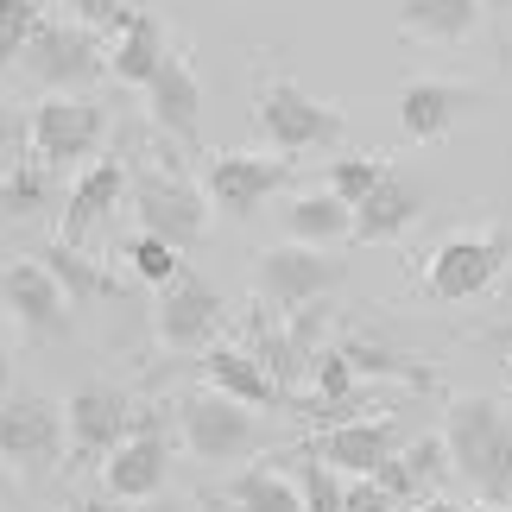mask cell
<instances>
[{
	"instance_id": "4fadbf2b",
	"label": "cell",
	"mask_w": 512,
	"mask_h": 512,
	"mask_svg": "<svg viewBox=\"0 0 512 512\" xmlns=\"http://www.w3.org/2000/svg\"><path fill=\"white\" fill-rule=\"evenodd\" d=\"M405 449V430L399 418H348V424H329L310 456L323 468H336L342 481H380V468Z\"/></svg>"
},
{
	"instance_id": "603a6c76",
	"label": "cell",
	"mask_w": 512,
	"mask_h": 512,
	"mask_svg": "<svg viewBox=\"0 0 512 512\" xmlns=\"http://www.w3.org/2000/svg\"><path fill=\"white\" fill-rule=\"evenodd\" d=\"M171 64V51H165V26L152 13H133L127 19V32L108 45V70L121 76L127 89H152V76H159Z\"/></svg>"
},
{
	"instance_id": "f35d334b",
	"label": "cell",
	"mask_w": 512,
	"mask_h": 512,
	"mask_svg": "<svg viewBox=\"0 0 512 512\" xmlns=\"http://www.w3.org/2000/svg\"><path fill=\"white\" fill-rule=\"evenodd\" d=\"M418 512H468V506H456V500H443V494H437V500H424Z\"/></svg>"
},
{
	"instance_id": "ac0fdd59",
	"label": "cell",
	"mask_w": 512,
	"mask_h": 512,
	"mask_svg": "<svg viewBox=\"0 0 512 512\" xmlns=\"http://www.w3.org/2000/svg\"><path fill=\"white\" fill-rule=\"evenodd\" d=\"M279 228H285V241H298V247H323V253H329V247L354 241V209L342 203V196H329V190L317 184V190L285 196Z\"/></svg>"
},
{
	"instance_id": "74e56055",
	"label": "cell",
	"mask_w": 512,
	"mask_h": 512,
	"mask_svg": "<svg viewBox=\"0 0 512 512\" xmlns=\"http://www.w3.org/2000/svg\"><path fill=\"white\" fill-rule=\"evenodd\" d=\"M133 512H196V500H184V494H152V500H140Z\"/></svg>"
},
{
	"instance_id": "52a82bcc",
	"label": "cell",
	"mask_w": 512,
	"mask_h": 512,
	"mask_svg": "<svg viewBox=\"0 0 512 512\" xmlns=\"http://www.w3.org/2000/svg\"><path fill=\"white\" fill-rule=\"evenodd\" d=\"M285 184H291V159H279V152H215L203 165V196L228 222H253Z\"/></svg>"
},
{
	"instance_id": "ffe728a7",
	"label": "cell",
	"mask_w": 512,
	"mask_h": 512,
	"mask_svg": "<svg viewBox=\"0 0 512 512\" xmlns=\"http://www.w3.org/2000/svg\"><path fill=\"white\" fill-rule=\"evenodd\" d=\"M418 215H424V184H411V177L392 171L386 184L373 190L361 209H354V241H361V247L399 241L405 228H418Z\"/></svg>"
},
{
	"instance_id": "4dcf8cb0",
	"label": "cell",
	"mask_w": 512,
	"mask_h": 512,
	"mask_svg": "<svg viewBox=\"0 0 512 512\" xmlns=\"http://www.w3.org/2000/svg\"><path fill=\"white\" fill-rule=\"evenodd\" d=\"M38 26H45V19H38V0H0V70L26 57Z\"/></svg>"
},
{
	"instance_id": "44dd1931",
	"label": "cell",
	"mask_w": 512,
	"mask_h": 512,
	"mask_svg": "<svg viewBox=\"0 0 512 512\" xmlns=\"http://www.w3.org/2000/svg\"><path fill=\"white\" fill-rule=\"evenodd\" d=\"M146 114L171 133V140H196V114H203V83H196V70L184 64V57H171V64L152 76V89H146Z\"/></svg>"
},
{
	"instance_id": "2e32d148",
	"label": "cell",
	"mask_w": 512,
	"mask_h": 512,
	"mask_svg": "<svg viewBox=\"0 0 512 512\" xmlns=\"http://www.w3.org/2000/svg\"><path fill=\"white\" fill-rule=\"evenodd\" d=\"M475 108V89L468 83H437V76H418V83L399 89V133L418 146H437L456 133V121Z\"/></svg>"
},
{
	"instance_id": "277c9868",
	"label": "cell",
	"mask_w": 512,
	"mask_h": 512,
	"mask_svg": "<svg viewBox=\"0 0 512 512\" xmlns=\"http://www.w3.org/2000/svg\"><path fill=\"white\" fill-rule=\"evenodd\" d=\"M19 70L32 76L45 95H83L89 83H102L108 70V45L83 26H70V19H45V26L32 32L26 57H19Z\"/></svg>"
},
{
	"instance_id": "9c48e42d",
	"label": "cell",
	"mask_w": 512,
	"mask_h": 512,
	"mask_svg": "<svg viewBox=\"0 0 512 512\" xmlns=\"http://www.w3.org/2000/svg\"><path fill=\"white\" fill-rule=\"evenodd\" d=\"M133 215H140V234H159L177 253L209 234V196L177 171H133Z\"/></svg>"
},
{
	"instance_id": "7402d4cb",
	"label": "cell",
	"mask_w": 512,
	"mask_h": 512,
	"mask_svg": "<svg viewBox=\"0 0 512 512\" xmlns=\"http://www.w3.org/2000/svg\"><path fill=\"white\" fill-rule=\"evenodd\" d=\"M121 190H127V165L121 159H102V165H89L83 177H76L70 196H64V247L83 241V234L121 203Z\"/></svg>"
},
{
	"instance_id": "5bb4252c",
	"label": "cell",
	"mask_w": 512,
	"mask_h": 512,
	"mask_svg": "<svg viewBox=\"0 0 512 512\" xmlns=\"http://www.w3.org/2000/svg\"><path fill=\"white\" fill-rule=\"evenodd\" d=\"M165 475H171V437L152 418L133 424V437L102 462V487H108L114 500H127V506L165 494Z\"/></svg>"
},
{
	"instance_id": "d6a6232c",
	"label": "cell",
	"mask_w": 512,
	"mask_h": 512,
	"mask_svg": "<svg viewBox=\"0 0 512 512\" xmlns=\"http://www.w3.org/2000/svg\"><path fill=\"white\" fill-rule=\"evenodd\" d=\"M342 354L354 361V373H392V380H411V386L430 380L418 361H405V354H392V348H380V342H342Z\"/></svg>"
},
{
	"instance_id": "836d02e7",
	"label": "cell",
	"mask_w": 512,
	"mask_h": 512,
	"mask_svg": "<svg viewBox=\"0 0 512 512\" xmlns=\"http://www.w3.org/2000/svg\"><path fill=\"white\" fill-rule=\"evenodd\" d=\"M298 487H304V506H310V512H342V500H348V481L336 475V468H323L317 456H304Z\"/></svg>"
},
{
	"instance_id": "83f0119b",
	"label": "cell",
	"mask_w": 512,
	"mask_h": 512,
	"mask_svg": "<svg viewBox=\"0 0 512 512\" xmlns=\"http://www.w3.org/2000/svg\"><path fill=\"white\" fill-rule=\"evenodd\" d=\"M127 266H133V279L152 285V291H171L177 279H184V253H177L171 241H159V234H133V247H127Z\"/></svg>"
},
{
	"instance_id": "7bdbcfd3",
	"label": "cell",
	"mask_w": 512,
	"mask_h": 512,
	"mask_svg": "<svg viewBox=\"0 0 512 512\" xmlns=\"http://www.w3.org/2000/svg\"><path fill=\"white\" fill-rule=\"evenodd\" d=\"M468 512H500V506H468Z\"/></svg>"
},
{
	"instance_id": "d4e9b609",
	"label": "cell",
	"mask_w": 512,
	"mask_h": 512,
	"mask_svg": "<svg viewBox=\"0 0 512 512\" xmlns=\"http://www.w3.org/2000/svg\"><path fill=\"white\" fill-rule=\"evenodd\" d=\"M228 506L234 512H310L304 506V487L272 475V468H247V475L228 481Z\"/></svg>"
},
{
	"instance_id": "7c38bea8",
	"label": "cell",
	"mask_w": 512,
	"mask_h": 512,
	"mask_svg": "<svg viewBox=\"0 0 512 512\" xmlns=\"http://www.w3.org/2000/svg\"><path fill=\"white\" fill-rule=\"evenodd\" d=\"M222 323H228V304L222 291L203 285L196 272H184L171 291H159V304H152V336L177 354H209L222 342Z\"/></svg>"
},
{
	"instance_id": "e575fe53",
	"label": "cell",
	"mask_w": 512,
	"mask_h": 512,
	"mask_svg": "<svg viewBox=\"0 0 512 512\" xmlns=\"http://www.w3.org/2000/svg\"><path fill=\"white\" fill-rule=\"evenodd\" d=\"M45 266L57 272V279H64V291H70V298H76V291H108V279H102V272H89V260H76L70 247H51V253H45Z\"/></svg>"
},
{
	"instance_id": "1f68e13d",
	"label": "cell",
	"mask_w": 512,
	"mask_h": 512,
	"mask_svg": "<svg viewBox=\"0 0 512 512\" xmlns=\"http://www.w3.org/2000/svg\"><path fill=\"white\" fill-rule=\"evenodd\" d=\"M329 323H336V304H304V310H291L285 317V336H291V348H298V361L310 367L323 354V336H329Z\"/></svg>"
},
{
	"instance_id": "d6986e66",
	"label": "cell",
	"mask_w": 512,
	"mask_h": 512,
	"mask_svg": "<svg viewBox=\"0 0 512 512\" xmlns=\"http://www.w3.org/2000/svg\"><path fill=\"white\" fill-rule=\"evenodd\" d=\"M456 475V468H449V443H443V430L437 437H418V443H405L399 456H392L386 468H380V487L392 500H411V506H424V500H437V487Z\"/></svg>"
},
{
	"instance_id": "8fae6325",
	"label": "cell",
	"mask_w": 512,
	"mask_h": 512,
	"mask_svg": "<svg viewBox=\"0 0 512 512\" xmlns=\"http://www.w3.org/2000/svg\"><path fill=\"white\" fill-rule=\"evenodd\" d=\"M70 449V418L64 405L38 399H0V462L7 468H26V475H45V468Z\"/></svg>"
},
{
	"instance_id": "60d3db41",
	"label": "cell",
	"mask_w": 512,
	"mask_h": 512,
	"mask_svg": "<svg viewBox=\"0 0 512 512\" xmlns=\"http://www.w3.org/2000/svg\"><path fill=\"white\" fill-rule=\"evenodd\" d=\"M0 399H7V348H0Z\"/></svg>"
},
{
	"instance_id": "ee69618b",
	"label": "cell",
	"mask_w": 512,
	"mask_h": 512,
	"mask_svg": "<svg viewBox=\"0 0 512 512\" xmlns=\"http://www.w3.org/2000/svg\"><path fill=\"white\" fill-rule=\"evenodd\" d=\"M0 184H7V159H0Z\"/></svg>"
},
{
	"instance_id": "7a4b0ae2",
	"label": "cell",
	"mask_w": 512,
	"mask_h": 512,
	"mask_svg": "<svg viewBox=\"0 0 512 512\" xmlns=\"http://www.w3.org/2000/svg\"><path fill=\"white\" fill-rule=\"evenodd\" d=\"M177 437H184V449L203 468H234V462H247V456L266 449V424H260V411L196 386V392L177 399Z\"/></svg>"
},
{
	"instance_id": "30bf717a",
	"label": "cell",
	"mask_w": 512,
	"mask_h": 512,
	"mask_svg": "<svg viewBox=\"0 0 512 512\" xmlns=\"http://www.w3.org/2000/svg\"><path fill=\"white\" fill-rule=\"evenodd\" d=\"M102 140H108V108L89 102V95H45V102L32 108V152H38L45 171L95 159Z\"/></svg>"
},
{
	"instance_id": "ba28073f",
	"label": "cell",
	"mask_w": 512,
	"mask_h": 512,
	"mask_svg": "<svg viewBox=\"0 0 512 512\" xmlns=\"http://www.w3.org/2000/svg\"><path fill=\"white\" fill-rule=\"evenodd\" d=\"M0 304L13 310V323L32 342H64L76 329V298L45 260H7L0 266Z\"/></svg>"
},
{
	"instance_id": "5b68a950",
	"label": "cell",
	"mask_w": 512,
	"mask_h": 512,
	"mask_svg": "<svg viewBox=\"0 0 512 512\" xmlns=\"http://www.w3.org/2000/svg\"><path fill=\"white\" fill-rule=\"evenodd\" d=\"M512 266V228L487 234H449L424 266V298L430 304H468Z\"/></svg>"
},
{
	"instance_id": "6da1fadb",
	"label": "cell",
	"mask_w": 512,
	"mask_h": 512,
	"mask_svg": "<svg viewBox=\"0 0 512 512\" xmlns=\"http://www.w3.org/2000/svg\"><path fill=\"white\" fill-rule=\"evenodd\" d=\"M443 443H449V468H456V481L475 487L481 506L512 500V418L494 399H481V392L449 399Z\"/></svg>"
},
{
	"instance_id": "d590c367",
	"label": "cell",
	"mask_w": 512,
	"mask_h": 512,
	"mask_svg": "<svg viewBox=\"0 0 512 512\" xmlns=\"http://www.w3.org/2000/svg\"><path fill=\"white\" fill-rule=\"evenodd\" d=\"M342 512H399V500H392L380 481H348V500H342Z\"/></svg>"
},
{
	"instance_id": "b9f144b4",
	"label": "cell",
	"mask_w": 512,
	"mask_h": 512,
	"mask_svg": "<svg viewBox=\"0 0 512 512\" xmlns=\"http://www.w3.org/2000/svg\"><path fill=\"white\" fill-rule=\"evenodd\" d=\"M13 494V487H7V462H0V500H7Z\"/></svg>"
},
{
	"instance_id": "9a60e30c",
	"label": "cell",
	"mask_w": 512,
	"mask_h": 512,
	"mask_svg": "<svg viewBox=\"0 0 512 512\" xmlns=\"http://www.w3.org/2000/svg\"><path fill=\"white\" fill-rule=\"evenodd\" d=\"M64 418H70V449L83 462H108L114 449L133 437V424H140L133 405H127V392H114V386H83L64 405Z\"/></svg>"
},
{
	"instance_id": "ab89813d",
	"label": "cell",
	"mask_w": 512,
	"mask_h": 512,
	"mask_svg": "<svg viewBox=\"0 0 512 512\" xmlns=\"http://www.w3.org/2000/svg\"><path fill=\"white\" fill-rule=\"evenodd\" d=\"M481 7H487V13H512V0H481Z\"/></svg>"
},
{
	"instance_id": "8992f818",
	"label": "cell",
	"mask_w": 512,
	"mask_h": 512,
	"mask_svg": "<svg viewBox=\"0 0 512 512\" xmlns=\"http://www.w3.org/2000/svg\"><path fill=\"white\" fill-rule=\"evenodd\" d=\"M342 279H348V266L336 260V253L298 247V241L266 247L260 260H253V298L272 304V310H285V317H291V310H304V304H323Z\"/></svg>"
},
{
	"instance_id": "f1b7e54d",
	"label": "cell",
	"mask_w": 512,
	"mask_h": 512,
	"mask_svg": "<svg viewBox=\"0 0 512 512\" xmlns=\"http://www.w3.org/2000/svg\"><path fill=\"white\" fill-rule=\"evenodd\" d=\"M51 203V171L45 165H7V184H0V215H38Z\"/></svg>"
},
{
	"instance_id": "cb8c5ba5",
	"label": "cell",
	"mask_w": 512,
	"mask_h": 512,
	"mask_svg": "<svg viewBox=\"0 0 512 512\" xmlns=\"http://www.w3.org/2000/svg\"><path fill=\"white\" fill-rule=\"evenodd\" d=\"M481 0H405L399 7V32L418 45H462L481 26Z\"/></svg>"
},
{
	"instance_id": "f546056e",
	"label": "cell",
	"mask_w": 512,
	"mask_h": 512,
	"mask_svg": "<svg viewBox=\"0 0 512 512\" xmlns=\"http://www.w3.org/2000/svg\"><path fill=\"white\" fill-rule=\"evenodd\" d=\"M57 7H64L70 26H83V32H95V38H108V45L127 32V19L140 13V7H127V0H57Z\"/></svg>"
},
{
	"instance_id": "4316f807",
	"label": "cell",
	"mask_w": 512,
	"mask_h": 512,
	"mask_svg": "<svg viewBox=\"0 0 512 512\" xmlns=\"http://www.w3.org/2000/svg\"><path fill=\"white\" fill-rule=\"evenodd\" d=\"M310 380H317V411H329L336 424H348L342 411L354 405V386H361V373H354V361L342 348H323L317 361H310Z\"/></svg>"
},
{
	"instance_id": "8d00e7d4",
	"label": "cell",
	"mask_w": 512,
	"mask_h": 512,
	"mask_svg": "<svg viewBox=\"0 0 512 512\" xmlns=\"http://www.w3.org/2000/svg\"><path fill=\"white\" fill-rule=\"evenodd\" d=\"M19 146H32V114L19 121L13 108H0V159H7V152H19Z\"/></svg>"
},
{
	"instance_id": "e0dca14e",
	"label": "cell",
	"mask_w": 512,
	"mask_h": 512,
	"mask_svg": "<svg viewBox=\"0 0 512 512\" xmlns=\"http://www.w3.org/2000/svg\"><path fill=\"white\" fill-rule=\"evenodd\" d=\"M203 386L222 392V399H234V405H247V411H272L285 399V386L260 367V354H253V348H228V342H215L203 354Z\"/></svg>"
},
{
	"instance_id": "484cf974",
	"label": "cell",
	"mask_w": 512,
	"mask_h": 512,
	"mask_svg": "<svg viewBox=\"0 0 512 512\" xmlns=\"http://www.w3.org/2000/svg\"><path fill=\"white\" fill-rule=\"evenodd\" d=\"M386 177H392V165L380 159V152H336V159L323 165V190H329V196H342L348 209H361L367 196L386 184Z\"/></svg>"
},
{
	"instance_id": "3957f363",
	"label": "cell",
	"mask_w": 512,
	"mask_h": 512,
	"mask_svg": "<svg viewBox=\"0 0 512 512\" xmlns=\"http://www.w3.org/2000/svg\"><path fill=\"white\" fill-rule=\"evenodd\" d=\"M253 121H260V133L272 140L279 159H298V152H329V146H342V133H348V114L336 102H317L310 89L285 83V76H272V83L260 89Z\"/></svg>"
}]
</instances>
